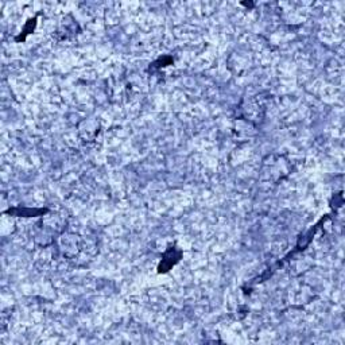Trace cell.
Wrapping results in <instances>:
<instances>
[{
  "instance_id": "cell-1",
  "label": "cell",
  "mask_w": 345,
  "mask_h": 345,
  "mask_svg": "<svg viewBox=\"0 0 345 345\" xmlns=\"http://www.w3.org/2000/svg\"><path fill=\"white\" fill-rule=\"evenodd\" d=\"M174 248H172L170 251L166 252L165 254V258L162 259V261H161V264H159L158 267V272L159 274H165V272H168L170 268H172L175 263H177L178 260H179V258H181V252H178L177 255H174Z\"/></svg>"
}]
</instances>
